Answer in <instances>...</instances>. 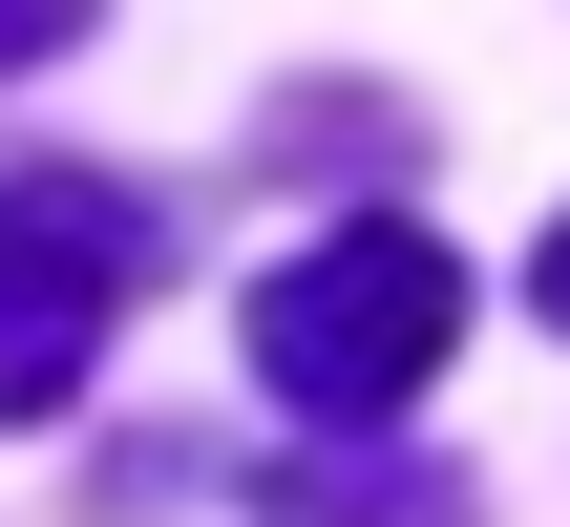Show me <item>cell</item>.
<instances>
[{"label": "cell", "mask_w": 570, "mask_h": 527, "mask_svg": "<svg viewBox=\"0 0 570 527\" xmlns=\"http://www.w3.org/2000/svg\"><path fill=\"white\" fill-rule=\"evenodd\" d=\"M444 338H465V253L444 232H317V253L254 275V380L296 422H402L444 380Z\"/></svg>", "instance_id": "obj_1"}, {"label": "cell", "mask_w": 570, "mask_h": 527, "mask_svg": "<svg viewBox=\"0 0 570 527\" xmlns=\"http://www.w3.org/2000/svg\"><path fill=\"white\" fill-rule=\"evenodd\" d=\"M148 190H106V169H21L0 190V422H42V401H85V359H106V317L148 296Z\"/></svg>", "instance_id": "obj_2"}, {"label": "cell", "mask_w": 570, "mask_h": 527, "mask_svg": "<svg viewBox=\"0 0 570 527\" xmlns=\"http://www.w3.org/2000/svg\"><path fill=\"white\" fill-rule=\"evenodd\" d=\"M275 527H465L444 465H275Z\"/></svg>", "instance_id": "obj_3"}, {"label": "cell", "mask_w": 570, "mask_h": 527, "mask_svg": "<svg viewBox=\"0 0 570 527\" xmlns=\"http://www.w3.org/2000/svg\"><path fill=\"white\" fill-rule=\"evenodd\" d=\"M85 42V0H0V63H63Z\"/></svg>", "instance_id": "obj_4"}, {"label": "cell", "mask_w": 570, "mask_h": 527, "mask_svg": "<svg viewBox=\"0 0 570 527\" xmlns=\"http://www.w3.org/2000/svg\"><path fill=\"white\" fill-rule=\"evenodd\" d=\"M529 317H550V338H570V232H550V253H529Z\"/></svg>", "instance_id": "obj_5"}]
</instances>
